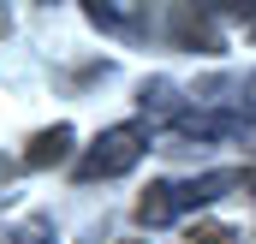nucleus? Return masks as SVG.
Instances as JSON below:
<instances>
[{
    "mask_svg": "<svg viewBox=\"0 0 256 244\" xmlns=\"http://www.w3.org/2000/svg\"><path fill=\"white\" fill-rule=\"evenodd\" d=\"M238 184H244V173H232V167H214V173H196V179H161V184L143 190V202H137V226L161 232V226H173L179 214H191V208H208V202L232 196Z\"/></svg>",
    "mask_w": 256,
    "mask_h": 244,
    "instance_id": "f257e3e1",
    "label": "nucleus"
},
{
    "mask_svg": "<svg viewBox=\"0 0 256 244\" xmlns=\"http://www.w3.org/2000/svg\"><path fill=\"white\" fill-rule=\"evenodd\" d=\"M149 155V125L143 120H126V125H108L78 161H72V179L78 184H96V179H120V173H131L137 161Z\"/></svg>",
    "mask_w": 256,
    "mask_h": 244,
    "instance_id": "f03ea898",
    "label": "nucleus"
},
{
    "mask_svg": "<svg viewBox=\"0 0 256 244\" xmlns=\"http://www.w3.org/2000/svg\"><path fill=\"white\" fill-rule=\"evenodd\" d=\"M167 36L179 42V48H202V54H220L226 48V36H220V12L214 6H173L167 12Z\"/></svg>",
    "mask_w": 256,
    "mask_h": 244,
    "instance_id": "7ed1b4c3",
    "label": "nucleus"
},
{
    "mask_svg": "<svg viewBox=\"0 0 256 244\" xmlns=\"http://www.w3.org/2000/svg\"><path fill=\"white\" fill-rule=\"evenodd\" d=\"M84 18L108 36H126V42H143L149 36V12L143 6H84Z\"/></svg>",
    "mask_w": 256,
    "mask_h": 244,
    "instance_id": "20e7f679",
    "label": "nucleus"
},
{
    "mask_svg": "<svg viewBox=\"0 0 256 244\" xmlns=\"http://www.w3.org/2000/svg\"><path fill=\"white\" fill-rule=\"evenodd\" d=\"M72 143H78L72 125H48V131H36L30 149H24V167H36V173H42V167H60L66 155H72Z\"/></svg>",
    "mask_w": 256,
    "mask_h": 244,
    "instance_id": "39448f33",
    "label": "nucleus"
},
{
    "mask_svg": "<svg viewBox=\"0 0 256 244\" xmlns=\"http://www.w3.org/2000/svg\"><path fill=\"white\" fill-rule=\"evenodd\" d=\"M191 244H238V232H232V226H196Z\"/></svg>",
    "mask_w": 256,
    "mask_h": 244,
    "instance_id": "423d86ee",
    "label": "nucleus"
},
{
    "mask_svg": "<svg viewBox=\"0 0 256 244\" xmlns=\"http://www.w3.org/2000/svg\"><path fill=\"white\" fill-rule=\"evenodd\" d=\"M220 18H238L244 30H250V42H256V6H214Z\"/></svg>",
    "mask_w": 256,
    "mask_h": 244,
    "instance_id": "0eeeda50",
    "label": "nucleus"
},
{
    "mask_svg": "<svg viewBox=\"0 0 256 244\" xmlns=\"http://www.w3.org/2000/svg\"><path fill=\"white\" fill-rule=\"evenodd\" d=\"M30 244H48V238H30Z\"/></svg>",
    "mask_w": 256,
    "mask_h": 244,
    "instance_id": "6e6552de",
    "label": "nucleus"
}]
</instances>
